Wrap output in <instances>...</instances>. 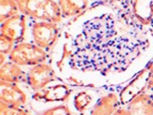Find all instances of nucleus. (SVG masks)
I'll use <instances>...</instances> for the list:
<instances>
[{
    "label": "nucleus",
    "instance_id": "obj_9",
    "mask_svg": "<svg viewBox=\"0 0 153 115\" xmlns=\"http://www.w3.org/2000/svg\"><path fill=\"white\" fill-rule=\"evenodd\" d=\"M121 106L119 96L111 92L102 96L90 110V115H114Z\"/></svg>",
    "mask_w": 153,
    "mask_h": 115
},
{
    "label": "nucleus",
    "instance_id": "obj_1",
    "mask_svg": "<svg viewBox=\"0 0 153 115\" xmlns=\"http://www.w3.org/2000/svg\"><path fill=\"white\" fill-rule=\"evenodd\" d=\"M20 13L36 21L61 23L62 11L58 1L55 0H15Z\"/></svg>",
    "mask_w": 153,
    "mask_h": 115
},
{
    "label": "nucleus",
    "instance_id": "obj_19",
    "mask_svg": "<svg viewBox=\"0 0 153 115\" xmlns=\"http://www.w3.org/2000/svg\"><path fill=\"white\" fill-rule=\"evenodd\" d=\"M146 91H148L146 93H149V94L153 95V65H152V69H151L150 77H149V81H148V86H147Z\"/></svg>",
    "mask_w": 153,
    "mask_h": 115
},
{
    "label": "nucleus",
    "instance_id": "obj_15",
    "mask_svg": "<svg viewBox=\"0 0 153 115\" xmlns=\"http://www.w3.org/2000/svg\"><path fill=\"white\" fill-rule=\"evenodd\" d=\"M93 102V97L88 91L82 90L74 96V106L79 113H84Z\"/></svg>",
    "mask_w": 153,
    "mask_h": 115
},
{
    "label": "nucleus",
    "instance_id": "obj_3",
    "mask_svg": "<svg viewBox=\"0 0 153 115\" xmlns=\"http://www.w3.org/2000/svg\"><path fill=\"white\" fill-rule=\"evenodd\" d=\"M31 33L33 42L45 51H50L57 43L59 37V26L57 23L37 21L32 24Z\"/></svg>",
    "mask_w": 153,
    "mask_h": 115
},
{
    "label": "nucleus",
    "instance_id": "obj_7",
    "mask_svg": "<svg viewBox=\"0 0 153 115\" xmlns=\"http://www.w3.org/2000/svg\"><path fill=\"white\" fill-rule=\"evenodd\" d=\"M26 16L23 14H17L1 23V35L11 39L15 44L22 43L26 37Z\"/></svg>",
    "mask_w": 153,
    "mask_h": 115
},
{
    "label": "nucleus",
    "instance_id": "obj_14",
    "mask_svg": "<svg viewBox=\"0 0 153 115\" xmlns=\"http://www.w3.org/2000/svg\"><path fill=\"white\" fill-rule=\"evenodd\" d=\"M19 13V7L15 0H0V23Z\"/></svg>",
    "mask_w": 153,
    "mask_h": 115
},
{
    "label": "nucleus",
    "instance_id": "obj_10",
    "mask_svg": "<svg viewBox=\"0 0 153 115\" xmlns=\"http://www.w3.org/2000/svg\"><path fill=\"white\" fill-rule=\"evenodd\" d=\"M0 80L10 83H27V72L15 63L6 60L0 68Z\"/></svg>",
    "mask_w": 153,
    "mask_h": 115
},
{
    "label": "nucleus",
    "instance_id": "obj_11",
    "mask_svg": "<svg viewBox=\"0 0 153 115\" xmlns=\"http://www.w3.org/2000/svg\"><path fill=\"white\" fill-rule=\"evenodd\" d=\"M71 90L65 84H56L49 88H44L34 95L37 100H44L47 102L54 101H66L70 97Z\"/></svg>",
    "mask_w": 153,
    "mask_h": 115
},
{
    "label": "nucleus",
    "instance_id": "obj_5",
    "mask_svg": "<svg viewBox=\"0 0 153 115\" xmlns=\"http://www.w3.org/2000/svg\"><path fill=\"white\" fill-rule=\"evenodd\" d=\"M56 78L57 74L55 69L46 63L31 66L27 72V83L36 92L44 89Z\"/></svg>",
    "mask_w": 153,
    "mask_h": 115
},
{
    "label": "nucleus",
    "instance_id": "obj_13",
    "mask_svg": "<svg viewBox=\"0 0 153 115\" xmlns=\"http://www.w3.org/2000/svg\"><path fill=\"white\" fill-rule=\"evenodd\" d=\"M88 0H58V4L62 11V15L66 19L74 18L87 10Z\"/></svg>",
    "mask_w": 153,
    "mask_h": 115
},
{
    "label": "nucleus",
    "instance_id": "obj_8",
    "mask_svg": "<svg viewBox=\"0 0 153 115\" xmlns=\"http://www.w3.org/2000/svg\"><path fill=\"white\" fill-rule=\"evenodd\" d=\"M0 102L14 107H21L27 102V95L17 83L0 80Z\"/></svg>",
    "mask_w": 153,
    "mask_h": 115
},
{
    "label": "nucleus",
    "instance_id": "obj_12",
    "mask_svg": "<svg viewBox=\"0 0 153 115\" xmlns=\"http://www.w3.org/2000/svg\"><path fill=\"white\" fill-rule=\"evenodd\" d=\"M132 12L143 26H149L153 20V0H133Z\"/></svg>",
    "mask_w": 153,
    "mask_h": 115
},
{
    "label": "nucleus",
    "instance_id": "obj_6",
    "mask_svg": "<svg viewBox=\"0 0 153 115\" xmlns=\"http://www.w3.org/2000/svg\"><path fill=\"white\" fill-rule=\"evenodd\" d=\"M114 115H153V95L142 93L129 103L121 105Z\"/></svg>",
    "mask_w": 153,
    "mask_h": 115
},
{
    "label": "nucleus",
    "instance_id": "obj_18",
    "mask_svg": "<svg viewBox=\"0 0 153 115\" xmlns=\"http://www.w3.org/2000/svg\"><path fill=\"white\" fill-rule=\"evenodd\" d=\"M41 115H73V113L69 106L65 104H61L43 111Z\"/></svg>",
    "mask_w": 153,
    "mask_h": 115
},
{
    "label": "nucleus",
    "instance_id": "obj_4",
    "mask_svg": "<svg viewBox=\"0 0 153 115\" xmlns=\"http://www.w3.org/2000/svg\"><path fill=\"white\" fill-rule=\"evenodd\" d=\"M153 63H148L144 69H141L135 77L132 78L127 86L121 90L119 93V100H120L121 105H125L127 103L137 97L138 95L146 92L149 81V77H150V72L152 69Z\"/></svg>",
    "mask_w": 153,
    "mask_h": 115
},
{
    "label": "nucleus",
    "instance_id": "obj_2",
    "mask_svg": "<svg viewBox=\"0 0 153 115\" xmlns=\"http://www.w3.org/2000/svg\"><path fill=\"white\" fill-rule=\"evenodd\" d=\"M47 59V51L38 47L35 43L28 42L16 44L8 56L10 62L20 66H34L39 63H46Z\"/></svg>",
    "mask_w": 153,
    "mask_h": 115
},
{
    "label": "nucleus",
    "instance_id": "obj_17",
    "mask_svg": "<svg viewBox=\"0 0 153 115\" xmlns=\"http://www.w3.org/2000/svg\"><path fill=\"white\" fill-rule=\"evenodd\" d=\"M0 115H31L21 107H14L0 102Z\"/></svg>",
    "mask_w": 153,
    "mask_h": 115
},
{
    "label": "nucleus",
    "instance_id": "obj_16",
    "mask_svg": "<svg viewBox=\"0 0 153 115\" xmlns=\"http://www.w3.org/2000/svg\"><path fill=\"white\" fill-rule=\"evenodd\" d=\"M15 45L16 44L11 39H9L4 35H0V55L8 57L15 47Z\"/></svg>",
    "mask_w": 153,
    "mask_h": 115
}]
</instances>
